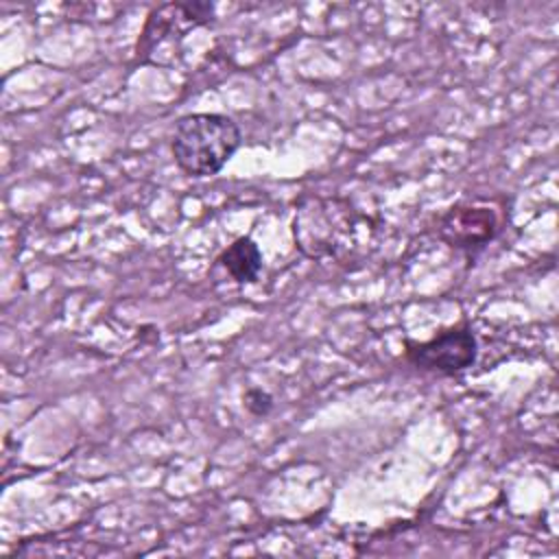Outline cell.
<instances>
[{
    "label": "cell",
    "mask_w": 559,
    "mask_h": 559,
    "mask_svg": "<svg viewBox=\"0 0 559 559\" xmlns=\"http://www.w3.org/2000/svg\"><path fill=\"white\" fill-rule=\"evenodd\" d=\"M242 142L240 127L223 114H188L175 124L170 151L177 166L192 177L216 175Z\"/></svg>",
    "instance_id": "1"
},
{
    "label": "cell",
    "mask_w": 559,
    "mask_h": 559,
    "mask_svg": "<svg viewBox=\"0 0 559 559\" xmlns=\"http://www.w3.org/2000/svg\"><path fill=\"white\" fill-rule=\"evenodd\" d=\"M358 216L349 205L336 199H312L295 216V238L299 247L312 255H338L352 247Z\"/></svg>",
    "instance_id": "2"
},
{
    "label": "cell",
    "mask_w": 559,
    "mask_h": 559,
    "mask_svg": "<svg viewBox=\"0 0 559 559\" xmlns=\"http://www.w3.org/2000/svg\"><path fill=\"white\" fill-rule=\"evenodd\" d=\"M406 358L417 369L454 376L476 360V338L467 325H454L430 341L424 343H408Z\"/></svg>",
    "instance_id": "3"
},
{
    "label": "cell",
    "mask_w": 559,
    "mask_h": 559,
    "mask_svg": "<svg viewBox=\"0 0 559 559\" xmlns=\"http://www.w3.org/2000/svg\"><path fill=\"white\" fill-rule=\"evenodd\" d=\"M437 231L450 247L476 253L493 240L498 218L493 210L485 205H454L439 218Z\"/></svg>",
    "instance_id": "4"
},
{
    "label": "cell",
    "mask_w": 559,
    "mask_h": 559,
    "mask_svg": "<svg viewBox=\"0 0 559 559\" xmlns=\"http://www.w3.org/2000/svg\"><path fill=\"white\" fill-rule=\"evenodd\" d=\"M214 7L210 2H170L155 9L138 39V55H148L164 39L177 35L183 37L188 28L212 20Z\"/></svg>",
    "instance_id": "5"
},
{
    "label": "cell",
    "mask_w": 559,
    "mask_h": 559,
    "mask_svg": "<svg viewBox=\"0 0 559 559\" xmlns=\"http://www.w3.org/2000/svg\"><path fill=\"white\" fill-rule=\"evenodd\" d=\"M218 264L231 275L234 282L249 284L255 282L262 271V253L251 238L240 236L218 255Z\"/></svg>",
    "instance_id": "6"
},
{
    "label": "cell",
    "mask_w": 559,
    "mask_h": 559,
    "mask_svg": "<svg viewBox=\"0 0 559 559\" xmlns=\"http://www.w3.org/2000/svg\"><path fill=\"white\" fill-rule=\"evenodd\" d=\"M245 406L255 417H266L273 408V397L262 389H249L245 393Z\"/></svg>",
    "instance_id": "7"
}]
</instances>
